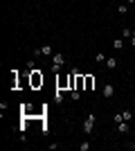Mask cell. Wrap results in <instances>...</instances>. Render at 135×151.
<instances>
[{
    "mask_svg": "<svg viewBox=\"0 0 135 151\" xmlns=\"http://www.w3.org/2000/svg\"><path fill=\"white\" fill-rule=\"evenodd\" d=\"M106 65H108L110 70H115L117 65H119V63H117V59H115V57H110V59H106Z\"/></svg>",
    "mask_w": 135,
    "mask_h": 151,
    "instance_id": "cell-8",
    "label": "cell"
},
{
    "mask_svg": "<svg viewBox=\"0 0 135 151\" xmlns=\"http://www.w3.org/2000/svg\"><path fill=\"white\" fill-rule=\"evenodd\" d=\"M43 75H41V70H32V72H29V86H32V88H41V86H43Z\"/></svg>",
    "mask_w": 135,
    "mask_h": 151,
    "instance_id": "cell-1",
    "label": "cell"
},
{
    "mask_svg": "<svg viewBox=\"0 0 135 151\" xmlns=\"http://www.w3.org/2000/svg\"><path fill=\"white\" fill-rule=\"evenodd\" d=\"M54 99H56L59 104H63V90H61V88H56V93H54Z\"/></svg>",
    "mask_w": 135,
    "mask_h": 151,
    "instance_id": "cell-9",
    "label": "cell"
},
{
    "mask_svg": "<svg viewBox=\"0 0 135 151\" xmlns=\"http://www.w3.org/2000/svg\"><path fill=\"white\" fill-rule=\"evenodd\" d=\"M124 2H126V0H124Z\"/></svg>",
    "mask_w": 135,
    "mask_h": 151,
    "instance_id": "cell-22",
    "label": "cell"
},
{
    "mask_svg": "<svg viewBox=\"0 0 135 151\" xmlns=\"http://www.w3.org/2000/svg\"><path fill=\"white\" fill-rule=\"evenodd\" d=\"M95 88V77L92 75H86V83H84V90H92Z\"/></svg>",
    "mask_w": 135,
    "mask_h": 151,
    "instance_id": "cell-5",
    "label": "cell"
},
{
    "mask_svg": "<svg viewBox=\"0 0 135 151\" xmlns=\"http://www.w3.org/2000/svg\"><path fill=\"white\" fill-rule=\"evenodd\" d=\"M131 45H135V32H133V36H131Z\"/></svg>",
    "mask_w": 135,
    "mask_h": 151,
    "instance_id": "cell-19",
    "label": "cell"
},
{
    "mask_svg": "<svg viewBox=\"0 0 135 151\" xmlns=\"http://www.w3.org/2000/svg\"><path fill=\"white\" fill-rule=\"evenodd\" d=\"M113 122H115V124H119V122H124V115H122V113H115V115H113Z\"/></svg>",
    "mask_w": 135,
    "mask_h": 151,
    "instance_id": "cell-14",
    "label": "cell"
},
{
    "mask_svg": "<svg viewBox=\"0 0 135 151\" xmlns=\"http://www.w3.org/2000/svg\"><path fill=\"white\" fill-rule=\"evenodd\" d=\"M23 115H27V117H29V115H34V111H32V106H29V104H25V106H23Z\"/></svg>",
    "mask_w": 135,
    "mask_h": 151,
    "instance_id": "cell-11",
    "label": "cell"
},
{
    "mask_svg": "<svg viewBox=\"0 0 135 151\" xmlns=\"http://www.w3.org/2000/svg\"><path fill=\"white\" fill-rule=\"evenodd\" d=\"M122 36H126V38H131V36H133V32H131V29H129V27H124V29H122Z\"/></svg>",
    "mask_w": 135,
    "mask_h": 151,
    "instance_id": "cell-16",
    "label": "cell"
},
{
    "mask_svg": "<svg viewBox=\"0 0 135 151\" xmlns=\"http://www.w3.org/2000/svg\"><path fill=\"white\" fill-rule=\"evenodd\" d=\"M92 126H95V113H90L88 117H86V122H84V133H92Z\"/></svg>",
    "mask_w": 135,
    "mask_h": 151,
    "instance_id": "cell-2",
    "label": "cell"
},
{
    "mask_svg": "<svg viewBox=\"0 0 135 151\" xmlns=\"http://www.w3.org/2000/svg\"><path fill=\"white\" fill-rule=\"evenodd\" d=\"M113 47H115V50H122V47H124V41H122V38H115V41H113Z\"/></svg>",
    "mask_w": 135,
    "mask_h": 151,
    "instance_id": "cell-10",
    "label": "cell"
},
{
    "mask_svg": "<svg viewBox=\"0 0 135 151\" xmlns=\"http://www.w3.org/2000/svg\"><path fill=\"white\" fill-rule=\"evenodd\" d=\"M126 2H129V5H135V0H126Z\"/></svg>",
    "mask_w": 135,
    "mask_h": 151,
    "instance_id": "cell-20",
    "label": "cell"
},
{
    "mask_svg": "<svg viewBox=\"0 0 135 151\" xmlns=\"http://www.w3.org/2000/svg\"><path fill=\"white\" fill-rule=\"evenodd\" d=\"M129 147H131V149H135V145H129Z\"/></svg>",
    "mask_w": 135,
    "mask_h": 151,
    "instance_id": "cell-21",
    "label": "cell"
},
{
    "mask_svg": "<svg viewBox=\"0 0 135 151\" xmlns=\"http://www.w3.org/2000/svg\"><path fill=\"white\" fill-rule=\"evenodd\" d=\"M117 12H119V14H126V12H129V2H122V5L117 7Z\"/></svg>",
    "mask_w": 135,
    "mask_h": 151,
    "instance_id": "cell-12",
    "label": "cell"
},
{
    "mask_svg": "<svg viewBox=\"0 0 135 151\" xmlns=\"http://www.w3.org/2000/svg\"><path fill=\"white\" fill-rule=\"evenodd\" d=\"M45 54H52V45H43L41 50L34 52V57H45Z\"/></svg>",
    "mask_w": 135,
    "mask_h": 151,
    "instance_id": "cell-3",
    "label": "cell"
},
{
    "mask_svg": "<svg viewBox=\"0 0 135 151\" xmlns=\"http://www.w3.org/2000/svg\"><path fill=\"white\" fill-rule=\"evenodd\" d=\"M124 122H131V117H133V113H131V111H124Z\"/></svg>",
    "mask_w": 135,
    "mask_h": 151,
    "instance_id": "cell-17",
    "label": "cell"
},
{
    "mask_svg": "<svg viewBox=\"0 0 135 151\" xmlns=\"http://www.w3.org/2000/svg\"><path fill=\"white\" fill-rule=\"evenodd\" d=\"M95 61H99V63H106V54H95Z\"/></svg>",
    "mask_w": 135,
    "mask_h": 151,
    "instance_id": "cell-18",
    "label": "cell"
},
{
    "mask_svg": "<svg viewBox=\"0 0 135 151\" xmlns=\"http://www.w3.org/2000/svg\"><path fill=\"white\" fill-rule=\"evenodd\" d=\"M117 131H119V133H129L131 124H129V122H119V124H117Z\"/></svg>",
    "mask_w": 135,
    "mask_h": 151,
    "instance_id": "cell-7",
    "label": "cell"
},
{
    "mask_svg": "<svg viewBox=\"0 0 135 151\" xmlns=\"http://www.w3.org/2000/svg\"><path fill=\"white\" fill-rule=\"evenodd\" d=\"M79 149H81V151H88L90 149V142H88V140H84V142L79 145Z\"/></svg>",
    "mask_w": 135,
    "mask_h": 151,
    "instance_id": "cell-15",
    "label": "cell"
},
{
    "mask_svg": "<svg viewBox=\"0 0 135 151\" xmlns=\"http://www.w3.org/2000/svg\"><path fill=\"white\" fill-rule=\"evenodd\" d=\"M70 97L74 101H79V99H81V93H79V90H70Z\"/></svg>",
    "mask_w": 135,
    "mask_h": 151,
    "instance_id": "cell-13",
    "label": "cell"
},
{
    "mask_svg": "<svg viewBox=\"0 0 135 151\" xmlns=\"http://www.w3.org/2000/svg\"><path fill=\"white\" fill-rule=\"evenodd\" d=\"M101 95L106 97V99H110V97L115 95V90H113V83H106V86H104V90H101Z\"/></svg>",
    "mask_w": 135,
    "mask_h": 151,
    "instance_id": "cell-4",
    "label": "cell"
},
{
    "mask_svg": "<svg viewBox=\"0 0 135 151\" xmlns=\"http://www.w3.org/2000/svg\"><path fill=\"white\" fill-rule=\"evenodd\" d=\"M52 63H54V65H63L65 57H63V54H52Z\"/></svg>",
    "mask_w": 135,
    "mask_h": 151,
    "instance_id": "cell-6",
    "label": "cell"
}]
</instances>
